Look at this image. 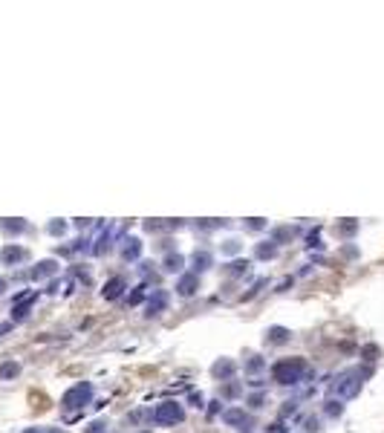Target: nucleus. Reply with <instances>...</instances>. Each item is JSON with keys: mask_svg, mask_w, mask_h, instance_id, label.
Segmentation results:
<instances>
[{"mask_svg": "<svg viewBox=\"0 0 384 433\" xmlns=\"http://www.w3.org/2000/svg\"><path fill=\"white\" fill-rule=\"evenodd\" d=\"M23 257H26L23 248H6V251H3V260H6V263H15V260H23Z\"/></svg>", "mask_w": 384, "mask_h": 433, "instance_id": "obj_1", "label": "nucleus"}, {"mask_svg": "<svg viewBox=\"0 0 384 433\" xmlns=\"http://www.w3.org/2000/svg\"><path fill=\"white\" fill-rule=\"evenodd\" d=\"M156 419H159V422H170V419H179V410H176V407H165V410H159V413H156Z\"/></svg>", "mask_w": 384, "mask_h": 433, "instance_id": "obj_2", "label": "nucleus"}, {"mask_svg": "<svg viewBox=\"0 0 384 433\" xmlns=\"http://www.w3.org/2000/svg\"><path fill=\"white\" fill-rule=\"evenodd\" d=\"M0 332H6V327H3V324H0Z\"/></svg>", "mask_w": 384, "mask_h": 433, "instance_id": "obj_4", "label": "nucleus"}, {"mask_svg": "<svg viewBox=\"0 0 384 433\" xmlns=\"http://www.w3.org/2000/svg\"><path fill=\"white\" fill-rule=\"evenodd\" d=\"M0 292H3V280H0Z\"/></svg>", "mask_w": 384, "mask_h": 433, "instance_id": "obj_5", "label": "nucleus"}, {"mask_svg": "<svg viewBox=\"0 0 384 433\" xmlns=\"http://www.w3.org/2000/svg\"><path fill=\"white\" fill-rule=\"evenodd\" d=\"M12 376H18V364H3L0 367V379H12Z\"/></svg>", "mask_w": 384, "mask_h": 433, "instance_id": "obj_3", "label": "nucleus"}]
</instances>
